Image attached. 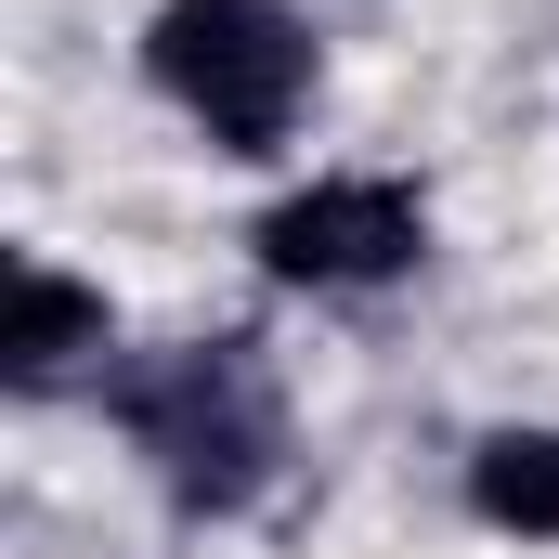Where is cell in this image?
Instances as JSON below:
<instances>
[{
  "label": "cell",
  "mask_w": 559,
  "mask_h": 559,
  "mask_svg": "<svg viewBox=\"0 0 559 559\" xmlns=\"http://www.w3.org/2000/svg\"><path fill=\"white\" fill-rule=\"evenodd\" d=\"M143 79L222 143V156H274L299 131V105H312V26L286 0H156Z\"/></svg>",
  "instance_id": "cell-1"
},
{
  "label": "cell",
  "mask_w": 559,
  "mask_h": 559,
  "mask_svg": "<svg viewBox=\"0 0 559 559\" xmlns=\"http://www.w3.org/2000/svg\"><path fill=\"white\" fill-rule=\"evenodd\" d=\"M118 417H131V442L156 455V481L182 508H248L274 481V391H261L248 338H182V352L131 365Z\"/></svg>",
  "instance_id": "cell-2"
},
{
  "label": "cell",
  "mask_w": 559,
  "mask_h": 559,
  "mask_svg": "<svg viewBox=\"0 0 559 559\" xmlns=\"http://www.w3.org/2000/svg\"><path fill=\"white\" fill-rule=\"evenodd\" d=\"M429 248V209L417 182H378V169H352V182H299V195H274L261 209V261H274L286 286H391L417 274Z\"/></svg>",
  "instance_id": "cell-3"
},
{
  "label": "cell",
  "mask_w": 559,
  "mask_h": 559,
  "mask_svg": "<svg viewBox=\"0 0 559 559\" xmlns=\"http://www.w3.org/2000/svg\"><path fill=\"white\" fill-rule=\"evenodd\" d=\"M92 352H105V299L79 274H52V261H13V378L52 391V378H79Z\"/></svg>",
  "instance_id": "cell-4"
},
{
  "label": "cell",
  "mask_w": 559,
  "mask_h": 559,
  "mask_svg": "<svg viewBox=\"0 0 559 559\" xmlns=\"http://www.w3.org/2000/svg\"><path fill=\"white\" fill-rule=\"evenodd\" d=\"M468 508H481L495 534H559V429H481Z\"/></svg>",
  "instance_id": "cell-5"
}]
</instances>
